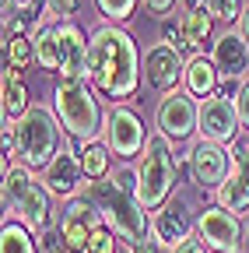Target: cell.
<instances>
[{"instance_id":"4dcf8cb0","label":"cell","mask_w":249,"mask_h":253,"mask_svg":"<svg viewBox=\"0 0 249 253\" xmlns=\"http://www.w3.org/2000/svg\"><path fill=\"white\" fill-rule=\"evenodd\" d=\"M235 109H239V120H242V126L249 130V78L239 84V95H235Z\"/></svg>"},{"instance_id":"ba28073f","label":"cell","mask_w":249,"mask_h":253,"mask_svg":"<svg viewBox=\"0 0 249 253\" xmlns=\"http://www.w3.org/2000/svg\"><path fill=\"white\" fill-rule=\"evenodd\" d=\"M102 144L119 158V162H127V158L141 155L144 144H147V134H144V123L141 116L130 109V106H119L106 113V130H102Z\"/></svg>"},{"instance_id":"d4e9b609","label":"cell","mask_w":249,"mask_h":253,"mask_svg":"<svg viewBox=\"0 0 249 253\" xmlns=\"http://www.w3.org/2000/svg\"><path fill=\"white\" fill-rule=\"evenodd\" d=\"M141 0H95V7L102 11V18L109 25H123V21H130L134 11H137Z\"/></svg>"},{"instance_id":"2e32d148","label":"cell","mask_w":249,"mask_h":253,"mask_svg":"<svg viewBox=\"0 0 249 253\" xmlns=\"http://www.w3.org/2000/svg\"><path fill=\"white\" fill-rule=\"evenodd\" d=\"M182 71H186V60L179 49L158 42V46H151L147 49V60H144V78L151 88H158V91H172L179 81H182Z\"/></svg>"},{"instance_id":"3957f363","label":"cell","mask_w":249,"mask_h":253,"mask_svg":"<svg viewBox=\"0 0 249 253\" xmlns=\"http://www.w3.org/2000/svg\"><path fill=\"white\" fill-rule=\"evenodd\" d=\"M53 113L60 120V126L77 141H99V134L106 130V116L102 106L95 99V91L88 88V78H64L53 91Z\"/></svg>"},{"instance_id":"f1b7e54d","label":"cell","mask_w":249,"mask_h":253,"mask_svg":"<svg viewBox=\"0 0 249 253\" xmlns=\"http://www.w3.org/2000/svg\"><path fill=\"white\" fill-rule=\"evenodd\" d=\"M88 253H116V232L109 225H99L88 239Z\"/></svg>"},{"instance_id":"1f68e13d","label":"cell","mask_w":249,"mask_h":253,"mask_svg":"<svg viewBox=\"0 0 249 253\" xmlns=\"http://www.w3.org/2000/svg\"><path fill=\"white\" fill-rule=\"evenodd\" d=\"M46 11L53 14V18H71L74 11H77V0H46Z\"/></svg>"},{"instance_id":"30bf717a","label":"cell","mask_w":249,"mask_h":253,"mask_svg":"<svg viewBox=\"0 0 249 253\" xmlns=\"http://www.w3.org/2000/svg\"><path fill=\"white\" fill-rule=\"evenodd\" d=\"M197 236H200L204 246L214 250V253H239L242 221H239V214H232L228 208L214 204V208H204V211H200V218H197Z\"/></svg>"},{"instance_id":"83f0119b","label":"cell","mask_w":249,"mask_h":253,"mask_svg":"<svg viewBox=\"0 0 249 253\" xmlns=\"http://www.w3.org/2000/svg\"><path fill=\"white\" fill-rule=\"evenodd\" d=\"M207 11H211V18H214V21L232 25V21H239V18H242L246 4H242V0H207Z\"/></svg>"},{"instance_id":"6da1fadb","label":"cell","mask_w":249,"mask_h":253,"mask_svg":"<svg viewBox=\"0 0 249 253\" xmlns=\"http://www.w3.org/2000/svg\"><path fill=\"white\" fill-rule=\"evenodd\" d=\"M88 81L112 102L134 99L141 88V53L127 28L102 25L88 39Z\"/></svg>"},{"instance_id":"e0dca14e","label":"cell","mask_w":249,"mask_h":253,"mask_svg":"<svg viewBox=\"0 0 249 253\" xmlns=\"http://www.w3.org/2000/svg\"><path fill=\"white\" fill-rule=\"evenodd\" d=\"M60 36V74L64 78H88V36L74 21L56 25Z\"/></svg>"},{"instance_id":"7402d4cb","label":"cell","mask_w":249,"mask_h":253,"mask_svg":"<svg viewBox=\"0 0 249 253\" xmlns=\"http://www.w3.org/2000/svg\"><path fill=\"white\" fill-rule=\"evenodd\" d=\"M28 232L32 229L21 225V221H4V229H0V253H36V243Z\"/></svg>"},{"instance_id":"8d00e7d4","label":"cell","mask_w":249,"mask_h":253,"mask_svg":"<svg viewBox=\"0 0 249 253\" xmlns=\"http://www.w3.org/2000/svg\"><path fill=\"white\" fill-rule=\"evenodd\" d=\"M239 28H242V36L249 39V4H246V11H242V18H239Z\"/></svg>"},{"instance_id":"5bb4252c","label":"cell","mask_w":249,"mask_h":253,"mask_svg":"<svg viewBox=\"0 0 249 253\" xmlns=\"http://www.w3.org/2000/svg\"><path fill=\"white\" fill-rule=\"evenodd\" d=\"M42 183L53 197H77L84 186V169H81V151L60 148V155L42 169Z\"/></svg>"},{"instance_id":"f546056e","label":"cell","mask_w":249,"mask_h":253,"mask_svg":"<svg viewBox=\"0 0 249 253\" xmlns=\"http://www.w3.org/2000/svg\"><path fill=\"white\" fill-rule=\"evenodd\" d=\"M42 250H46V253H71V246H67L64 232H60V225H56V229L49 225V229L42 232Z\"/></svg>"},{"instance_id":"5b68a950","label":"cell","mask_w":249,"mask_h":253,"mask_svg":"<svg viewBox=\"0 0 249 253\" xmlns=\"http://www.w3.org/2000/svg\"><path fill=\"white\" fill-rule=\"evenodd\" d=\"M176 186V155L165 134H147V144L137 162V201L144 211H158Z\"/></svg>"},{"instance_id":"74e56055","label":"cell","mask_w":249,"mask_h":253,"mask_svg":"<svg viewBox=\"0 0 249 253\" xmlns=\"http://www.w3.org/2000/svg\"><path fill=\"white\" fill-rule=\"evenodd\" d=\"M182 7L186 11H200V7H207V0H182Z\"/></svg>"},{"instance_id":"4316f807","label":"cell","mask_w":249,"mask_h":253,"mask_svg":"<svg viewBox=\"0 0 249 253\" xmlns=\"http://www.w3.org/2000/svg\"><path fill=\"white\" fill-rule=\"evenodd\" d=\"M7 56L14 67H28V63L36 60V39H28V36H11L7 39Z\"/></svg>"},{"instance_id":"9a60e30c","label":"cell","mask_w":249,"mask_h":253,"mask_svg":"<svg viewBox=\"0 0 249 253\" xmlns=\"http://www.w3.org/2000/svg\"><path fill=\"white\" fill-rule=\"evenodd\" d=\"M151 236L158 239L162 246H169V250H176L182 239H190L193 236V218H190V208H186V201H165L158 211H154V218H151Z\"/></svg>"},{"instance_id":"d590c367","label":"cell","mask_w":249,"mask_h":253,"mask_svg":"<svg viewBox=\"0 0 249 253\" xmlns=\"http://www.w3.org/2000/svg\"><path fill=\"white\" fill-rule=\"evenodd\" d=\"M4 81H21V67H14V63L7 67V63H4Z\"/></svg>"},{"instance_id":"4fadbf2b","label":"cell","mask_w":249,"mask_h":253,"mask_svg":"<svg viewBox=\"0 0 249 253\" xmlns=\"http://www.w3.org/2000/svg\"><path fill=\"white\" fill-rule=\"evenodd\" d=\"M214 197H217V204L228 208L232 214L249 211V141H246V144H235V151H232V169H228L225 183L214 190Z\"/></svg>"},{"instance_id":"7a4b0ae2","label":"cell","mask_w":249,"mask_h":253,"mask_svg":"<svg viewBox=\"0 0 249 253\" xmlns=\"http://www.w3.org/2000/svg\"><path fill=\"white\" fill-rule=\"evenodd\" d=\"M81 197L99 208L102 221L119 236V243L134 246L147 236V214L137 201V169L119 166L106 179H84Z\"/></svg>"},{"instance_id":"ac0fdd59","label":"cell","mask_w":249,"mask_h":253,"mask_svg":"<svg viewBox=\"0 0 249 253\" xmlns=\"http://www.w3.org/2000/svg\"><path fill=\"white\" fill-rule=\"evenodd\" d=\"M217 84H221V74H217L214 60L211 56H190L186 60V71H182V88L193 95V99H211V95L217 91Z\"/></svg>"},{"instance_id":"d6986e66","label":"cell","mask_w":249,"mask_h":253,"mask_svg":"<svg viewBox=\"0 0 249 253\" xmlns=\"http://www.w3.org/2000/svg\"><path fill=\"white\" fill-rule=\"evenodd\" d=\"M39 21H42V14H39L36 0H18L14 11L4 14V36H25V32H32Z\"/></svg>"},{"instance_id":"8992f818","label":"cell","mask_w":249,"mask_h":253,"mask_svg":"<svg viewBox=\"0 0 249 253\" xmlns=\"http://www.w3.org/2000/svg\"><path fill=\"white\" fill-rule=\"evenodd\" d=\"M18 158L28 169H46L60 155V120L46 106H32L21 120H14Z\"/></svg>"},{"instance_id":"8fae6325","label":"cell","mask_w":249,"mask_h":253,"mask_svg":"<svg viewBox=\"0 0 249 253\" xmlns=\"http://www.w3.org/2000/svg\"><path fill=\"white\" fill-rule=\"evenodd\" d=\"M242 130V120L235 109V99H221V95H211L200 102V137L217 141V144H232Z\"/></svg>"},{"instance_id":"52a82bcc","label":"cell","mask_w":249,"mask_h":253,"mask_svg":"<svg viewBox=\"0 0 249 253\" xmlns=\"http://www.w3.org/2000/svg\"><path fill=\"white\" fill-rule=\"evenodd\" d=\"M154 123H158V134H165L169 141H190L193 134H200V102L186 88H172L162 95Z\"/></svg>"},{"instance_id":"484cf974","label":"cell","mask_w":249,"mask_h":253,"mask_svg":"<svg viewBox=\"0 0 249 253\" xmlns=\"http://www.w3.org/2000/svg\"><path fill=\"white\" fill-rule=\"evenodd\" d=\"M162 42H165V46H172V49H179V53H186V49H193V46H190V39H186V28H182V18L176 21L172 14H165V18H162Z\"/></svg>"},{"instance_id":"e575fe53","label":"cell","mask_w":249,"mask_h":253,"mask_svg":"<svg viewBox=\"0 0 249 253\" xmlns=\"http://www.w3.org/2000/svg\"><path fill=\"white\" fill-rule=\"evenodd\" d=\"M141 4L151 11V14H172V7H176V0H141Z\"/></svg>"},{"instance_id":"7c38bea8","label":"cell","mask_w":249,"mask_h":253,"mask_svg":"<svg viewBox=\"0 0 249 253\" xmlns=\"http://www.w3.org/2000/svg\"><path fill=\"white\" fill-rule=\"evenodd\" d=\"M211 60L221 81H235V78H249V39L242 36V28H228L214 39Z\"/></svg>"},{"instance_id":"ffe728a7","label":"cell","mask_w":249,"mask_h":253,"mask_svg":"<svg viewBox=\"0 0 249 253\" xmlns=\"http://www.w3.org/2000/svg\"><path fill=\"white\" fill-rule=\"evenodd\" d=\"M81 169H84V179H106L109 176V148L99 144V141H84L81 148Z\"/></svg>"},{"instance_id":"d6a6232c","label":"cell","mask_w":249,"mask_h":253,"mask_svg":"<svg viewBox=\"0 0 249 253\" xmlns=\"http://www.w3.org/2000/svg\"><path fill=\"white\" fill-rule=\"evenodd\" d=\"M165 250H169V246H162L154 236H144L141 243H134V246H130V253H165Z\"/></svg>"},{"instance_id":"44dd1931","label":"cell","mask_w":249,"mask_h":253,"mask_svg":"<svg viewBox=\"0 0 249 253\" xmlns=\"http://www.w3.org/2000/svg\"><path fill=\"white\" fill-rule=\"evenodd\" d=\"M36 63L42 71H60V36H56V28H39L36 32Z\"/></svg>"},{"instance_id":"9c48e42d","label":"cell","mask_w":249,"mask_h":253,"mask_svg":"<svg viewBox=\"0 0 249 253\" xmlns=\"http://www.w3.org/2000/svg\"><path fill=\"white\" fill-rule=\"evenodd\" d=\"M186 166H190L193 183H197L200 190H211V194H214V190L225 183L228 169H232V151H228L225 144H217V141L200 137V141L190 148V155H186Z\"/></svg>"},{"instance_id":"277c9868","label":"cell","mask_w":249,"mask_h":253,"mask_svg":"<svg viewBox=\"0 0 249 253\" xmlns=\"http://www.w3.org/2000/svg\"><path fill=\"white\" fill-rule=\"evenodd\" d=\"M49 190L42 179H36V169L28 166H4V211L14 214L21 225L46 232L53 221Z\"/></svg>"},{"instance_id":"603a6c76","label":"cell","mask_w":249,"mask_h":253,"mask_svg":"<svg viewBox=\"0 0 249 253\" xmlns=\"http://www.w3.org/2000/svg\"><path fill=\"white\" fill-rule=\"evenodd\" d=\"M182 28H186V39H190V46H193V49H200V46L211 39L214 18H211V11H207V7H200V11H186V14H182Z\"/></svg>"},{"instance_id":"cb8c5ba5","label":"cell","mask_w":249,"mask_h":253,"mask_svg":"<svg viewBox=\"0 0 249 253\" xmlns=\"http://www.w3.org/2000/svg\"><path fill=\"white\" fill-rule=\"evenodd\" d=\"M28 109V88L21 81H4V120H21Z\"/></svg>"},{"instance_id":"836d02e7","label":"cell","mask_w":249,"mask_h":253,"mask_svg":"<svg viewBox=\"0 0 249 253\" xmlns=\"http://www.w3.org/2000/svg\"><path fill=\"white\" fill-rule=\"evenodd\" d=\"M172 253H207V246H204V239H200V236H190V239H182Z\"/></svg>"}]
</instances>
